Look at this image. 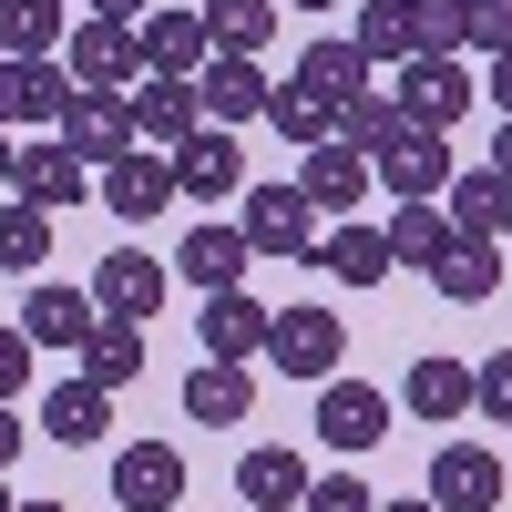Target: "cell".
<instances>
[{
  "instance_id": "obj_45",
  "label": "cell",
  "mask_w": 512,
  "mask_h": 512,
  "mask_svg": "<svg viewBox=\"0 0 512 512\" xmlns=\"http://www.w3.org/2000/svg\"><path fill=\"white\" fill-rule=\"evenodd\" d=\"M21 123V62H0V134Z\"/></svg>"
},
{
  "instance_id": "obj_4",
  "label": "cell",
  "mask_w": 512,
  "mask_h": 512,
  "mask_svg": "<svg viewBox=\"0 0 512 512\" xmlns=\"http://www.w3.org/2000/svg\"><path fill=\"white\" fill-rule=\"evenodd\" d=\"M62 72L82 82V93H134V82H144L134 21H72V41H62Z\"/></svg>"
},
{
  "instance_id": "obj_40",
  "label": "cell",
  "mask_w": 512,
  "mask_h": 512,
  "mask_svg": "<svg viewBox=\"0 0 512 512\" xmlns=\"http://www.w3.org/2000/svg\"><path fill=\"white\" fill-rule=\"evenodd\" d=\"M472 410L492 420V431H512V349H492V359L472 369Z\"/></svg>"
},
{
  "instance_id": "obj_11",
  "label": "cell",
  "mask_w": 512,
  "mask_h": 512,
  "mask_svg": "<svg viewBox=\"0 0 512 512\" xmlns=\"http://www.w3.org/2000/svg\"><path fill=\"white\" fill-rule=\"evenodd\" d=\"M502 451H482V441H441L431 451V502L441 512H502Z\"/></svg>"
},
{
  "instance_id": "obj_14",
  "label": "cell",
  "mask_w": 512,
  "mask_h": 512,
  "mask_svg": "<svg viewBox=\"0 0 512 512\" xmlns=\"http://www.w3.org/2000/svg\"><path fill=\"white\" fill-rule=\"evenodd\" d=\"M134 52H144V72L195 82L205 62H216V41H205V11H175V0H154V11L134 21Z\"/></svg>"
},
{
  "instance_id": "obj_47",
  "label": "cell",
  "mask_w": 512,
  "mask_h": 512,
  "mask_svg": "<svg viewBox=\"0 0 512 512\" xmlns=\"http://www.w3.org/2000/svg\"><path fill=\"white\" fill-rule=\"evenodd\" d=\"M492 175H512V123H492Z\"/></svg>"
},
{
  "instance_id": "obj_25",
  "label": "cell",
  "mask_w": 512,
  "mask_h": 512,
  "mask_svg": "<svg viewBox=\"0 0 512 512\" xmlns=\"http://www.w3.org/2000/svg\"><path fill=\"white\" fill-rule=\"evenodd\" d=\"M297 267H328L338 287H379V277H390V236L349 216V226H328V236H318L308 256H297Z\"/></svg>"
},
{
  "instance_id": "obj_20",
  "label": "cell",
  "mask_w": 512,
  "mask_h": 512,
  "mask_svg": "<svg viewBox=\"0 0 512 512\" xmlns=\"http://www.w3.org/2000/svg\"><path fill=\"white\" fill-rule=\"evenodd\" d=\"M185 420H205V431H246V420H256V369H236V359L185 369Z\"/></svg>"
},
{
  "instance_id": "obj_21",
  "label": "cell",
  "mask_w": 512,
  "mask_h": 512,
  "mask_svg": "<svg viewBox=\"0 0 512 512\" xmlns=\"http://www.w3.org/2000/svg\"><path fill=\"white\" fill-rule=\"evenodd\" d=\"M175 195H195V205H216V195H246V154H236V134H185L175 144Z\"/></svg>"
},
{
  "instance_id": "obj_36",
  "label": "cell",
  "mask_w": 512,
  "mask_h": 512,
  "mask_svg": "<svg viewBox=\"0 0 512 512\" xmlns=\"http://www.w3.org/2000/svg\"><path fill=\"white\" fill-rule=\"evenodd\" d=\"M410 62H461V0H410Z\"/></svg>"
},
{
  "instance_id": "obj_43",
  "label": "cell",
  "mask_w": 512,
  "mask_h": 512,
  "mask_svg": "<svg viewBox=\"0 0 512 512\" xmlns=\"http://www.w3.org/2000/svg\"><path fill=\"white\" fill-rule=\"evenodd\" d=\"M482 103H492V123H512V52H492V82H482Z\"/></svg>"
},
{
  "instance_id": "obj_37",
  "label": "cell",
  "mask_w": 512,
  "mask_h": 512,
  "mask_svg": "<svg viewBox=\"0 0 512 512\" xmlns=\"http://www.w3.org/2000/svg\"><path fill=\"white\" fill-rule=\"evenodd\" d=\"M267 123H277L297 154H308V144H328V123H338V113H328L318 93H297V82H277V93H267Z\"/></svg>"
},
{
  "instance_id": "obj_42",
  "label": "cell",
  "mask_w": 512,
  "mask_h": 512,
  "mask_svg": "<svg viewBox=\"0 0 512 512\" xmlns=\"http://www.w3.org/2000/svg\"><path fill=\"white\" fill-rule=\"evenodd\" d=\"M31 359H41L31 338H21V328H0V410H11V400L31 390Z\"/></svg>"
},
{
  "instance_id": "obj_8",
  "label": "cell",
  "mask_w": 512,
  "mask_h": 512,
  "mask_svg": "<svg viewBox=\"0 0 512 512\" xmlns=\"http://www.w3.org/2000/svg\"><path fill=\"white\" fill-rule=\"evenodd\" d=\"M236 236H246V256H308V246H318V216H308V195H297V185H246Z\"/></svg>"
},
{
  "instance_id": "obj_50",
  "label": "cell",
  "mask_w": 512,
  "mask_h": 512,
  "mask_svg": "<svg viewBox=\"0 0 512 512\" xmlns=\"http://www.w3.org/2000/svg\"><path fill=\"white\" fill-rule=\"evenodd\" d=\"M287 11H308V21H318V11H338V0H287Z\"/></svg>"
},
{
  "instance_id": "obj_1",
  "label": "cell",
  "mask_w": 512,
  "mask_h": 512,
  "mask_svg": "<svg viewBox=\"0 0 512 512\" xmlns=\"http://www.w3.org/2000/svg\"><path fill=\"white\" fill-rule=\"evenodd\" d=\"M400 123L410 134H451L461 113H482V82H472V62H400Z\"/></svg>"
},
{
  "instance_id": "obj_48",
  "label": "cell",
  "mask_w": 512,
  "mask_h": 512,
  "mask_svg": "<svg viewBox=\"0 0 512 512\" xmlns=\"http://www.w3.org/2000/svg\"><path fill=\"white\" fill-rule=\"evenodd\" d=\"M11 154H21V144H11V134H0V195H11Z\"/></svg>"
},
{
  "instance_id": "obj_29",
  "label": "cell",
  "mask_w": 512,
  "mask_h": 512,
  "mask_svg": "<svg viewBox=\"0 0 512 512\" xmlns=\"http://www.w3.org/2000/svg\"><path fill=\"white\" fill-rule=\"evenodd\" d=\"M72 359H82L72 379H93V390H123V379H144V328H123V318H103V328L82 338Z\"/></svg>"
},
{
  "instance_id": "obj_22",
  "label": "cell",
  "mask_w": 512,
  "mask_h": 512,
  "mask_svg": "<svg viewBox=\"0 0 512 512\" xmlns=\"http://www.w3.org/2000/svg\"><path fill=\"white\" fill-rule=\"evenodd\" d=\"M287 82H297V93H318V103L338 113V103H359V93H369V62H359V41H349V31H318L308 52H297Z\"/></svg>"
},
{
  "instance_id": "obj_49",
  "label": "cell",
  "mask_w": 512,
  "mask_h": 512,
  "mask_svg": "<svg viewBox=\"0 0 512 512\" xmlns=\"http://www.w3.org/2000/svg\"><path fill=\"white\" fill-rule=\"evenodd\" d=\"M379 512H441V502H431V492H420V502H379Z\"/></svg>"
},
{
  "instance_id": "obj_31",
  "label": "cell",
  "mask_w": 512,
  "mask_h": 512,
  "mask_svg": "<svg viewBox=\"0 0 512 512\" xmlns=\"http://www.w3.org/2000/svg\"><path fill=\"white\" fill-rule=\"evenodd\" d=\"M205 41H216V52H267L277 41V0H205Z\"/></svg>"
},
{
  "instance_id": "obj_52",
  "label": "cell",
  "mask_w": 512,
  "mask_h": 512,
  "mask_svg": "<svg viewBox=\"0 0 512 512\" xmlns=\"http://www.w3.org/2000/svg\"><path fill=\"white\" fill-rule=\"evenodd\" d=\"M21 512H72V502H21Z\"/></svg>"
},
{
  "instance_id": "obj_41",
  "label": "cell",
  "mask_w": 512,
  "mask_h": 512,
  "mask_svg": "<svg viewBox=\"0 0 512 512\" xmlns=\"http://www.w3.org/2000/svg\"><path fill=\"white\" fill-rule=\"evenodd\" d=\"M297 512H379V492L359 482V472H328V482H308V502Z\"/></svg>"
},
{
  "instance_id": "obj_39",
  "label": "cell",
  "mask_w": 512,
  "mask_h": 512,
  "mask_svg": "<svg viewBox=\"0 0 512 512\" xmlns=\"http://www.w3.org/2000/svg\"><path fill=\"white\" fill-rule=\"evenodd\" d=\"M72 103V72L62 62H21V123H62Z\"/></svg>"
},
{
  "instance_id": "obj_32",
  "label": "cell",
  "mask_w": 512,
  "mask_h": 512,
  "mask_svg": "<svg viewBox=\"0 0 512 512\" xmlns=\"http://www.w3.org/2000/svg\"><path fill=\"white\" fill-rule=\"evenodd\" d=\"M0 267H11V277H41V267H52V216L21 205V195H0Z\"/></svg>"
},
{
  "instance_id": "obj_7",
  "label": "cell",
  "mask_w": 512,
  "mask_h": 512,
  "mask_svg": "<svg viewBox=\"0 0 512 512\" xmlns=\"http://www.w3.org/2000/svg\"><path fill=\"white\" fill-rule=\"evenodd\" d=\"M52 134H62V154H82V164L103 175V164L134 154V113H123V93H82V82H72V103H62Z\"/></svg>"
},
{
  "instance_id": "obj_13",
  "label": "cell",
  "mask_w": 512,
  "mask_h": 512,
  "mask_svg": "<svg viewBox=\"0 0 512 512\" xmlns=\"http://www.w3.org/2000/svg\"><path fill=\"white\" fill-rule=\"evenodd\" d=\"M267 93H277V82L256 72L246 52H216V62L195 72V113L216 123V134H236V123H267Z\"/></svg>"
},
{
  "instance_id": "obj_26",
  "label": "cell",
  "mask_w": 512,
  "mask_h": 512,
  "mask_svg": "<svg viewBox=\"0 0 512 512\" xmlns=\"http://www.w3.org/2000/svg\"><path fill=\"white\" fill-rule=\"evenodd\" d=\"M246 267H256V256H246V236H236V226H195V236L175 246V277H185V287H205V297H216V287H246Z\"/></svg>"
},
{
  "instance_id": "obj_38",
  "label": "cell",
  "mask_w": 512,
  "mask_h": 512,
  "mask_svg": "<svg viewBox=\"0 0 512 512\" xmlns=\"http://www.w3.org/2000/svg\"><path fill=\"white\" fill-rule=\"evenodd\" d=\"M492 62V52H512V0H461V62Z\"/></svg>"
},
{
  "instance_id": "obj_10",
  "label": "cell",
  "mask_w": 512,
  "mask_h": 512,
  "mask_svg": "<svg viewBox=\"0 0 512 512\" xmlns=\"http://www.w3.org/2000/svg\"><path fill=\"white\" fill-rule=\"evenodd\" d=\"M287 185L308 195V216L349 226V216H359V195H369V154H349V144H308V154H297V175H287Z\"/></svg>"
},
{
  "instance_id": "obj_28",
  "label": "cell",
  "mask_w": 512,
  "mask_h": 512,
  "mask_svg": "<svg viewBox=\"0 0 512 512\" xmlns=\"http://www.w3.org/2000/svg\"><path fill=\"white\" fill-rule=\"evenodd\" d=\"M62 41H72L62 0H0V62H52Z\"/></svg>"
},
{
  "instance_id": "obj_35",
  "label": "cell",
  "mask_w": 512,
  "mask_h": 512,
  "mask_svg": "<svg viewBox=\"0 0 512 512\" xmlns=\"http://www.w3.org/2000/svg\"><path fill=\"white\" fill-rule=\"evenodd\" d=\"M431 287L451 297V308H482V297L502 287V267H492V246H451L441 267H431Z\"/></svg>"
},
{
  "instance_id": "obj_18",
  "label": "cell",
  "mask_w": 512,
  "mask_h": 512,
  "mask_svg": "<svg viewBox=\"0 0 512 512\" xmlns=\"http://www.w3.org/2000/svg\"><path fill=\"white\" fill-rule=\"evenodd\" d=\"M400 400H410V420H431V431L472 420V359H451V349H420V359H410V379H400Z\"/></svg>"
},
{
  "instance_id": "obj_44",
  "label": "cell",
  "mask_w": 512,
  "mask_h": 512,
  "mask_svg": "<svg viewBox=\"0 0 512 512\" xmlns=\"http://www.w3.org/2000/svg\"><path fill=\"white\" fill-rule=\"evenodd\" d=\"M154 0H82V21H144Z\"/></svg>"
},
{
  "instance_id": "obj_3",
  "label": "cell",
  "mask_w": 512,
  "mask_h": 512,
  "mask_svg": "<svg viewBox=\"0 0 512 512\" xmlns=\"http://www.w3.org/2000/svg\"><path fill=\"white\" fill-rule=\"evenodd\" d=\"M267 359L318 390V379H338V359H349V328H338L318 297H308V308H277V318H267Z\"/></svg>"
},
{
  "instance_id": "obj_16",
  "label": "cell",
  "mask_w": 512,
  "mask_h": 512,
  "mask_svg": "<svg viewBox=\"0 0 512 512\" xmlns=\"http://www.w3.org/2000/svg\"><path fill=\"white\" fill-rule=\"evenodd\" d=\"M123 113H134V144H154V154H175L185 134H205V113H195V82H175V72H144L134 93H123Z\"/></svg>"
},
{
  "instance_id": "obj_34",
  "label": "cell",
  "mask_w": 512,
  "mask_h": 512,
  "mask_svg": "<svg viewBox=\"0 0 512 512\" xmlns=\"http://www.w3.org/2000/svg\"><path fill=\"white\" fill-rule=\"evenodd\" d=\"M400 134V103L390 93H359V103H338V123H328V144H349V154H379Z\"/></svg>"
},
{
  "instance_id": "obj_9",
  "label": "cell",
  "mask_w": 512,
  "mask_h": 512,
  "mask_svg": "<svg viewBox=\"0 0 512 512\" xmlns=\"http://www.w3.org/2000/svg\"><path fill=\"white\" fill-rule=\"evenodd\" d=\"M441 216L461 246H502L512 236V175H492V164H461V175L441 185Z\"/></svg>"
},
{
  "instance_id": "obj_2",
  "label": "cell",
  "mask_w": 512,
  "mask_h": 512,
  "mask_svg": "<svg viewBox=\"0 0 512 512\" xmlns=\"http://www.w3.org/2000/svg\"><path fill=\"white\" fill-rule=\"evenodd\" d=\"M451 175H461V164H451V134H410V123L369 154V185H390V205H441Z\"/></svg>"
},
{
  "instance_id": "obj_5",
  "label": "cell",
  "mask_w": 512,
  "mask_h": 512,
  "mask_svg": "<svg viewBox=\"0 0 512 512\" xmlns=\"http://www.w3.org/2000/svg\"><path fill=\"white\" fill-rule=\"evenodd\" d=\"M318 441L328 451H379L390 441V390H369V379H318Z\"/></svg>"
},
{
  "instance_id": "obj_6",
  "label": "cell",
  "mask_w": 512,
  "mask_h": 512,
  "mask_svg": "<svg viewBox=\"0 0 512 512\" xmlns=\"http://www.w3.org/2000/svg\"><path fill=\"white\" fill-rule=\"evenodd\" d=\"M164 256H144V246H113L103 267H93V308L103 318H123V328H144V318H164Z\"/></svg>"
},
{
  "instance_id": "obj_46",
  "label": "cell",
  "mask_w": 512,
  "mask_h": 512,
  "mask_svg": "<svg viewBox=\"0 0 512 512\" xmlns=\"http://www.w3.org/2000/svg\"><path fill=\"white\" fill-rule=\"evenodd\" d=\"M21 441H31V431H21L11 410H0V472H11V461H21Z\"/></svg>"
},
{
  "instance_id": "obj_33",
  "label": "cell",
  "mask_w": 512,
  "mask_h": 512,
  "mask_svg": "<svg viewBox=\"0 0 512 512\" xmlns=\"http://www.w3.org/2000/svg\"><path fill=\"white\" fill-rule=\"evenodd\" d=\"M359 62L379 72V62H410V0H359Z\"/></svg>"
},
{
  "instance_id": "obj_23",
  "label": "cell",
  "mask_w": 512,
  "mask_h": 512,
  "mask_svg": "<svg viewBox=\"0 0 512 512\" xmlns=\"http://www.w3.org/2000/svg\"><path fill=\"white\" fill-rule=\"evenodd\" d=\"M93 328H103L93 287H52V277H41V287H31V308H21V338H31V349H82Z\"/></svg>"
},
{
  "instance_id": "obj_15",
  "label": "cell",
  "mask_w": 512,
  "mask_h": 512,
  "mask_svg": "<svg viewBox=\"0 0 512 512\" xmlns=\"http://www.w3.org/2000/svg\"><path fill=\"white\" fill-rule=\"evenodd\" d=\"M93 195L113 205L123 226H154V216H164V195H175V154H154V144H134L123 164H103V175H93Z\"/></svg>"
},
{
  "instance_id": "obj_17",
  "label": "cell",
  "mask_w": 512,
  "mask_h": 512,
  "mask_svg": "<svg viewBox=\"0 0 512 512\" xmlns=\"http://www.w3.org/2000/svg\"><path fill=\"white\" fill-rule=\"evenodd\" d=\"M113 502H123V512H175V502H185V451H175V441L113 451Z\"/></svg>"
},
{
  "instance_id": "obj_51",
  "label": "cell",
  "mask_w": 512,
  "mask_h": 512,
  "mask_svg": "<svg viewBox=\"0 0 512 512\" xmlns=\"http://www.w3.org/2000/svg\"><path fill=\"white\" fill-rule=\"evenodd\" d=\"M0 512H21V502H11V472H0Z\"/></svg>"
},
{
  "instance_id": "obj_12",
  "label": "cell",
  "mask_w": 512,
  "mask_h": 512,
  "mask_svg": "<svg viewBox=\"0 0 512 512\" xmlns=\"http://www.w3.org/2000/svg\"><path fill=\"white\" fill-rule=\"evenodd\" d=\"M11 195H21V205H41V216H62V205L93 195V164L62 154V134H41V144H21V154H11Z\"/></svg>"
},
{
  "instance_id": "obj_30",
  "label": "cell",
  "mask_w": 512,
  "mask_h": 512,
  "mask_svg": "<svg viewBox=\"0 0 512 512\" xmlns=\"http://www.w3.org/2000/svg\"><path fill=\"white\" fill-rule=\"evenodd\" d=\"M379 236H390V267H441V256L461 246L441 205H390V226H379Z\"/></svg>"
},
{
  "instance_id": "obj_24",
  "label": "cell",
  "mask_w": 512,
  "mask_h": 512,
  "mask_svg": "<svg viewBox=\"0 0 512 512\" xmlns=\"http://www.w3.org/2000/svg\"><path fill=\"white\" fill-rule=\"evenodd\" d=\"M267 318H277V308H256L246 287H216V297L195 308V338H205V359H236V369H246V349H267Z\"/></svg>"
},
{
  "instance_id": "obj_19",
  "label": "cell",
  "mask_w": 512,
  "mask_h": 512,
  "mask_svg": "<svg viewBox=\"0 0 512 512\" xmlns=\"http://www.w3.org/2000/svg\"><path fill=\"white\" fill-rule=\"evenodd\" d=\"M308 451H287V441H256L246 461H236V502L246 512H297V502H308Z\"/></svg>"
},
{
  "instance_id": "obj_27",
  "label": "cell",
  "mask_w": 512,
  "mask_h": 512,
  "mask_svg": "<svg viewBox=\"0 0 512 512\" xmlns=\"http://www.w3.org/2000/svg\"><path fill=\"white\" fill-rule=\"evenodd\" d=\"M41 431H52L62 451H93L113 431V390H93V379H62L52 400H41Z\"/></svg>"
}]
</instances>
